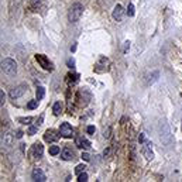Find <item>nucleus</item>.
I'll use <instances>...</instances> for the list:
<instances>
[{
	"label": "nucleus",
	"instance_id": "nucleus-1",
	"mask_svg": "<svg viewBox=\"0 0 182 182\" xmlns=\"http://www.w3.org/2000/svg\"><path fill=\"white\" fill-rule=\"evenodd\" d=\"M82 13H83V6L80 3H75L69 7L68 10V20L69 23H76L79 21V19L82 17Z\"/></svg>",
	"mask_w": 182,
	"mask_h": 182
},
{
	"label": "nucleus",
	"instance_id": "nucleus-2",
	"mask_svg": "<svg viewBox=\"0 0 182 182\" xmlns=\"http://www.w3.org/2000/svg\"><path fill=\"white\" fill-rule=\"evenodd\" d=\"M2 71H3L6 75H14L17 72V62L11 58H4L2 61Z\"/></svg>",
	"mask_w": 182,
	"mask_h": 182
},
{
	"label": "nucleus",
	"instance_id": "nucleus-3",
	"mask_svg": "<svg viewBox=\"0 0 182 182\" xmlns=\"http://www.w3.org/2000/svg\"><path fill=\"white\" fill-rule=\"evenodd\" d=\"M90 99H92V95H90L89 90L86 89H79L76 93V102L80 107H85V106L89 105Z\"/></svg>",
	"mask_w": 182,
	"mask_h": 182
},
{
	"label": "nucleus",
	"instance_id": "nucleus-4",
	"mask_svg": "<svg viewBox=\"0 0 182 182\" xmlns=\"http://www.w3.org/2000/svg\"><path fill=\"white\" fill-rule=\"evenodd\" d=\"M42 153H44V147H42V144L41 143H34L32 144V147H31V150H30V155L32 157V158H41L42 157Z\"/></svg>",
	"mask_w": 182,
	"mask_h": 182
},
{
	"label": "nucleus",
	"instance_id": "nucleus-5",
	"mask_svg": "<svg viewBox=\"0 0 182 182\" xmlns=\"http://www.w3.org/2000/svg\"><path fill=\"white\" fill-rule=\"evenodd\" d=\"M35 59H37V62H38L40 65H41L44 69H47V71H52V62L50 59H48L45 55H42V54H37L35 55Z\"/></svg>",
	"mask_w": 182,
	"mask_h": 182
},
{
	"label": "nucleus",
	"instance_id": "nucleus-6",
	"mask_svg": "<svg viewBox=\"0 0 182 182\" xmlns=\"http://www.w3.org/2000/svg\"><path fill=\"white\" fill-rule=\"evenodd\" d=\"M59 134L65 138H71L74 136V128H72V126L69 123H62L59 127Z\"/></svg>",
	"mask_w": 182,
	"mask_h": 182
},
{
	"label": "nucleus",
	"instance_id": "nucleus-7",
	"mask_svg": "<svg viewBox=\"0 0 182 182\" xmlns=\"http://www.w3.org/2000/svg\"><path fill=\"white\" fill-rule=\"evenodd\" d=\"M26 90H27V85H19V86H16V88H13L11 89V92H10V98L11 99H17V98H20V96H23L24 93H26Z\"/></svg>",
	"mask_w": 182,
	"mask_h": 182
},
{
	"label": "nucleus",
	"instance_id": "nucleus-8",
	"mask_svg": "<svg viewBox=\"0 0 182 182\" xmlns=\"http://www.w3.org/2000/svg\"><path fill=\"white\" fill-rule=\"evenodd\" d=\"M109 65H110V61L107 59V58H100V61L96 64V67H95V71L96 72H105V71H107L109 69Z\"/></svg>",
	"mask_w": 182,
	"mask_h": 182
},
{
	"label": "nucleus",
	"instance_id": "nucleus-9",
	"mask_svg": "<svg viewBox=\"0 0 182 182\" xmlns=\"http://www.w3.org/2000/svg\"><path fill=\"white\" fill-rule=\"evenodd\" d=\"M31 178H32V181H40V182L47 181V176H45V174L42 172L41 168H34L32 169Z\"/></svg>",
	"mask_w": 182,
	"mask_h": 182
},
{
	"label": "nucleus",
	"instance_id": "nucleus-10",
	"mask_svg": "<svg viewBox=\"0 0 182 182\" xmlns=\"http://www.w3.org/2000/svg\"><path fill=\"white\" fill-rule=\"evenodd\" d=\"M59 138V134H57V131L52 130V128H50V130L45 131L44 134V140L47 141V143H55V141Z\"/></svg>",
	"mask_w": 182,
	"mask_h": 182
},
{
	"label": "nucleus",
	"instance_id": "nucleus-11",
	"mask_svg": "<svg viewBox=\"0 0 182 182\" xmlns=\"http://www.w3.org/2000/svg\"><path fill=\"white\" fill-rule=\"evenodd\" d=\"M123 14H124V10H123V7H121L120 4H116L115 9H113L112 17L116 20V21H121V19H123Z\"/></svg>",
	"mask_w": 182,
	"mask_h": 182
},
{
	"label": "nucleus",
	"instance_id": "nucleus-12",
	"mask_svg": "<svg viewBox=\"0 0 182 182\" xmlns=\"http://www.w3.org/2000/svg\"><path fill=\"white\" fill-rule=\"evenodd\" d=\"M141 154H143L147 160H153V158H154V153L151 151V143H147V141H145V145L141 148Z\"/></svg>",
	"mask_w": 182,
	"mask_h": 182
},
{
	"label": "nucleus",
	"instance_id": "nucleus-13",
	"mask_svg": "<svg viewBox=\"0 0 182 182\" xmlns=\"http://www.w3.org/2000/svg\"><path fill=\"white\" fill-rule=\"evenodd\" d=\"M75 145L79 148H85V150H88V148H90V141L86 140L85 137H76V140H75Z\"/></svg>",
	"mask_w": 182,
	"mask_h": 182
},
{
	"label": "nucleus",
	"instance_id": "nucleus-14",
	"mask_svg": "<svg viewBox=\"0 0 182 182\" xmlns=\"http://www.w3.org/2000/svg\"><path fill=\"white\" fill-rule=\"evenodd\" d=\"M61 158L64 161H72L75 158V154H74V151L71 150V148H64L62 150V153H61Z\"/></svg>",
	"mask_w": 182,
	"mask_h": 182
},
{
	"label": "nucleus",
	"instance_id": "nucleus-15",
	"mask_svg": "<svg viewBox=\"0 0 182 182\" xmlns=\"http://www.w3.org/2000/svg\"><path fill=\"white\" fill-rule=\"evenodd\" d=\"M2 143H3V145H6V147H11V143H13V137H11V134H10L9 131L3 133V137H2Z\"/></svg>",
	"mask_w": 182,
	"mask_h": 182
},
{
	"label": "nucleus",
	"instance_id": "nucleus-16",
	"mask_svg": "<svg viewBox=\"0 0 182 182\" xmlns=\"http://www.w3.org/2000/svg\"><path fill=\"white\" fill-rule=\"evenodd\" d=\"M61 110H62V105L61 102H55L54 106H52V112H54L55 116H59L61 115Z\"/></svg>",
	"mask_w": 182,
	"mask_h": 182
},
{
	"label": "nucleus",
	"instance_id": "nucleus-17",
	"mask_svg": "<svg viewBox=\"0 0 182 182\" xmlns=\"http://www.w3.org/2000/svg\"><path fill=\"white\" fill-rule=\"evenodd\" d=\"M44 95H45V88H42V86L37 88V99L41 100L42 98H44Z\"/></svg>",
	"mask_w": 182,
	"mask_h": 182
},
{
	"label": "nucleus",
	"instance_id": "nucleus-18",
	"mask_svg": "<svg viewBox=\"0 0 182 182\" xmlns=\"http://www.w3.org/2000/svg\"><path fill=\"white\" fill-rule=\"evenodd\" d=\"M59 153H61V148L58 147V145H51V147H50V154H51V155H58Z\"/></svg>",
	"mask_w": 182,
	"mask_h": 182
},
{
	"label": "nucleus",
	"instance_id": "nucleus-19",
	"mask_svg": "<svg viewBox=\"0 0 182 182\" xmlns=\"http://www.w3.org/2000/svg\"><path fill=\"white\" fill-rule=\"evenodd\" d=\"M126 13H127V16H128V17H133V16H134V4H133V3L128 4L127 11H126Z\"/></svg>",
	"mask_w": 182,
	"mask_h": 182
},
{
	"label": "nucleus",
	"instance_id": "nucleus-20",
	"mask_svg": "<svg viewBox=\"0 0 182 182\" xmlns=\"http://www.w3.org/2000/svg\"><path fill=\"white\" fill-rule=\"evenodd\" d=\"M38 99H35V100H31V102H28V105H27V109H30V110H32V109H35L37 106H38Z\"/></svg>",
	"mask_w": 182,
	"mask_h": 182
},
{
	"label": "nucleus",
	"instance_id": "nucleus-21",
	"mask_svg": "<svg viewBox=\"0 0 182 182\" xmlns=\"http://www.w3.org/2000/svg\"><path fill=\"white\" fill-rule=\"evenodd\" d=\"M30 2H31V6L34 7V9H38V7L44 3V0H30Z\"/></svg>",
	"mask_w": 182,
	"mask_h": 182
},
{
	"label": "nucleus",
	"instance_id": "nucleus-22",
	"mask_svg": "<svg viewBox=\"0 0 182 182\" xmlns=\"http://www.w3.org/2000/svg\"><path fill=\"white\" fill-rule=\"evenodd\" d=\"M85 168H86V167L83 165V164H79V165L76 167V168H75V172L78 174V175H79V174H82V172H85Z\"/></svg>",
	"mask_w": 182,
	"mask_h": 182
},
{
	"label": "nucleus",
	"instance_id": "nucleus-23",
	"mask_svg": "<svg viewBox=\"0 0 182 182\" xmlns=\"http://www.w3.org/2000/svg\"><path fill=\"white\" fill-rule=\"evenodd\" d=\"M78 181L79 182H86L88 181V174L86 172H82L78 175Z\"/></svg>",
	"mask_w": 182,
	"mask_h": 182
},
{
	"label": "nucleus",
	"instance_id": "nucleus-24",
	"mask_svg": "<svg viewBox=\"0 0 182 182\" xmlns=\"http://www.w3.org/2000/svg\"><path fill=\"white\" fill-rule=\"evenodd\" d=\"M31 120H32V117H20L19 119V123H23V124H28Z\"/></svg>",
	"mask_w": 182,
	"mask_h": 182
},
{
	"label": "nucleus",
	"instance_id": "nucleus-25",
	"mask_svg": "<svg viewBox=\"0 0 182 182\" xmlns=\"http://www.w3.org/2000/svg\"><path fill=\"white\" fill-rule=\"evenodd\" d=\"M6 102V95H4V90H0V106H4Z\"/></svg>",
	"mask_w": 182,
	"mask_h": 182
},
{
	"label": "nucleus",
	"instance_id": "nucleus-26",
	"mask_svg": "<svg viewBox=\"0 0 182 182\" xmlns=\"http://www.w3.org/2000/svg\"><path fill=\"white\" fill-rule=\"evenodd\" d=\"M35 133H37V127H35V126H31V127H28V134L30 136H34Z\"/></svg>",
	"mask_w": 182,
	"mask_h": 182
},
{
	"label": "nucleus",
	"instance_id": "nucleus-27",
	"mask_svg": "<svg viewBox=\"0 0 182 182\" xmlns=\"http://www.w3.org/2000/svg\"><path fill=\"white\" fill-rule=\"evenodd\" d=\"M128 48H130V42L126 41V42H124V45H123V52H124V54L128 51Z\"/></svg>",
	"mask_w": 182,
	"mask_h": 182
},
{
	"label": "nucleus",
	"instance_id": "nucleus-28",
	"mask_svg": "<svg viewBox=\"0 0 182 182\" xmlns=\"http://www.w3.org/2000/svg\"><path fill=\"white\" fill-rule=\"evenodd\" d=\"M82 160H85V161H89L90 160V155L88 153H83L82 154Z\"/></svg>",
	"mask_w": 182,
	"mask_h": 182
},
{
	"label": "nucleus",
	"instance_id": "nucleus-29",
	"mask_svg": "<svg viewBox=\"0 0 182 182\" xmlns=\"http://www.w3.org/2000/svg\"><path fill=\"white\" fill-rule=\"evenodd\" d=\"M103 137H105V138H110V128L105 130V133H103Z\"/></svg>",
	"mask_w": 182,
	"mask_h": 182
},
{
	"label": "nucleus",
	"instance_id": "nucleus-30",
	"mask_svg": "<svg viewBox=\"0 0 182 182\" xmlns=\"http://www.w3.org/2000/svg\"><path fill=\"white\" fill-rule=\"evenodd\" d=\"M110 153H112V150H110V148H106V150L103 151V157H105V158L106 157H109L110 155Z\"/></svg>",
	"mask_w": 182,
	"mask_h": 182
},
{
	"label": "nucleus",
	"instance_id": "nucleus-31",
	"mask_svg": "<svg viewBox=\"0 0 182 182\" xmlns=\"http://www.w3.org/2000/svg\"><path fill=\"white\" fill-rule=\"evenodd\" d=\"M95 126H89V127H88V133H89V134H93V133H95Z\"/></svg>",
	"mask_w": 182,
	"mask_h": 182
},
{
	"label": "nucleus",
	"instance_id": "nucleus-32",
	"mask_svg": "<svg viewBox=\"0 0 182 182\" xmlns=\"http://www.w3.org/2000/svg\"><path fill=\"white\" fill-rule=\"evenodd\" d=\"M138 141H140V143H145V136L140 134V136H138Z\"/></svg>",
	"mask_w": 182,
	"mask_h": 182
},
{
	"label": "nucleus",
	"instance_id": "nucleus-33",
	"mask_svg": "<svg viewBox=\"0 0 182 182\" xmlns=\"http://www.w3.org/2000/svg\"><path fill=\"white\" fill-rule=\"evenodd\" d=\"M14 137H16V138H21L23 137V131H16V134H14Z\"/></svg>",
	"mask_w": 182,
	"mask_h": 182
},
{
	"label": "nucleus",
	"instance_id": "nucleus-34",
	"mask_svg": "<svg viewBox=\"0 0 182 182\" xmlns=\"http://www.w3.org/2000/svg\"><path fill=\"white\" fill-rule=\"evenodd\" d=\"M74 65H75V61L74 59H68V67H69V68H74Z\"/></svg>",
	"mask_w": 182,
	"mask_h": 182
},
{
	"label": "nucleus",
	"instance_id": "nucleus-35",
	"mask_svg": "<svg viewBox=\"0 0 182 182\" xmlns=\"http://www.w3.org/2000/svg\"><path fill=\"white\" fill-rule=\"evenodd\" d=\"M41 123H42V116L38 119V123H37V126H40V124H41Z\"/></svg>",
	"mask_w": 182,
	"mask_h": 182
}]
</instances>
